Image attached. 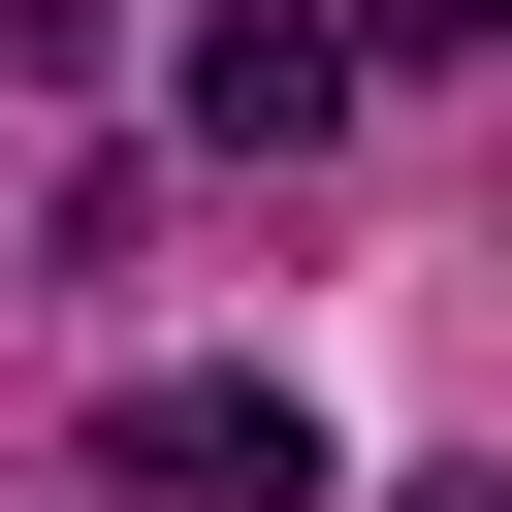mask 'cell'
<instances>
[{"label":"cell","instance_id":"6da1fadb","mask_svg":"<svg viewBox=\"0 0 512 512\" xmlns=\"http://www.w3.org/2000/svg\"><path fill=\"white\" fill-rule=\"evenodd\" d=\"M96 448H128L160 512H320V384H128Z\"/></svg>","mask_w":512,"mask_h":512},{"label":"cell","instance_id":"3957f363","mask_svg":"<svg viewBox=\"0 0 512 512\" xmlns=\"http://www.w3.org/2000/svg\"><path fill=\"white\" fill-rule=\"evenodd\" d=\"M480 32H512V0H384V32H352V64H480Z\"/></svg>","mask_w":512,"mask_h":512},{"label":"cell","instance_id":"7a4b0ae2","mask_svg":"<svg viewBox=\"0 0 512 512\" xmlns=\"http://www.w3.org/2000/svg\"><path fill=\"white\" fill-rule=\"evenodd\" d=\"M192 128H224V160H320V128H352V32H320V0H224V32H192Z\"/></svg>","mask_w":512,"mask_h":512}]
</instances>
